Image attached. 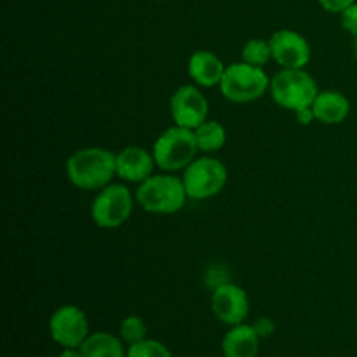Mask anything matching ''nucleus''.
<instances>
[{"label":"nucleus","instance_id":"f3484780","mask_svg":"<svg viewBox=\"0 0 357 357\" xmlns=\"http://www.w3.org/2000/svg\"><path fill=\"white\" fill-rule=\"evenodd\" d=\"M199 152L215 153L227 143V129L218 121H204L194 129Z\"/></svg>","mask_w":357,"mask_h":357},{"label":"nucleus","instance_id":"393cba45","mask_svg":"<svg viewBox=\"0 0 357 357\" xmlns=\"http://www.w3.org/2000/svg\"><path fill=\"white\" fill-rule=\"evenodd\" d=\"M58 357H84L82 351H80V347L77 349H63L61 352H59Z\"/></svg>","mask_w":357,"mask_h":357},{"label":"nucleus","instance_id":"0eeeda50","mask_svg":"<svg viewBox=\"0 0 357 357\" xmlns=\"http://www.w3.org/2000/svg\"><path fill=\"white\" fill-rule=\"evenodd\" d=\"M136 197L122 183H110L98 190L91 204V218L100 229H119L132 215Z\"/></svg>","mask_w":357,"mask_h":357},{"label":"nucleus","instance_id":"f257e3e1","mask_svg":"<svg viewBox=\"0 0 357 357\" xmlns=\"http://www.w3.org/2000/svg\"><path fill=\"white\" fill-rule=\"evenodd\" d=\"M66 178L80 190H101L117 176V153L103 146L73 152L65 164Z\"/></svg>","mask_w":357,"mask_h":357},{"label":"nucleus","instance_id":"dca6fc26","mask_svg":"<svg viewBox=\"0 0 357 357\" xmlns=\"http://www.w3.org/2000/svg\"><path fill=\"white\" fill-rule=\"evenodd\" d=\"M80 351L84 357H128L124 340L108 331L89 333L86 342L80 345Z\"/></svg>","mask_w":357,"mask_h":357},{"label":"nucleus","instance_id":"a211bd4d","mask_svg":"<svg viewBox=\"0 0 357 357\" xmlns=\"http://www.w3.org/2000/svg\"><path fill=\"white\" fill-rule=\"evenodd\" d=\"M241 56H243V61L264 68V66L272 59L271 42L264 40V38H250V40L243 45Z\"/></svg>","mask_w":357,"mask_h":357},{"label":"nucleus","instance_id":"39448f33","mask_svg":"<svg viewBox=\"0 0 357 357\" xmlns=\"http://www.w3.org/2000/svg\"><path fill=\"white\" fill-rule=\"evenodd\" d=\"M218 87L225 100L244 105L260 100L267 93L271 87V77L261 66L239 61L227 65Z\"/></svg>","mask_w":357,"mask_h":357},{"label":"nucleus","instance_id":"ddd939ff","mask_svg":"<svg viewBox=\"0 0 357 357\" xmlns=\"http://www.w3.org/2000/svg\"><path fill=\"white\" fill-rule=\"evenodd\" d=\"M188 77L201 87H216L220 86L225 73L227 65L220 59L218 54L208 49H199L192 52L188 58Z\"/></svg>","mask_w":357,"mask_h":357},{"label":"nucleus","instance_id":"7ed1b4c3","mask_svg":"<svg viewBox=\"0 0 357 357\" xmlns=\"http://www.w3.org/2000/svg\"><path fill=\"white\" fill-rule=\"evenodd\" d=\"M268 93L275 105L296 112L300 108L312 107L319 94V87L305 68H281L271 79Z\"/></svg>","mask_w":357,"mask_h":357},{"label":"nucleus","instance_id":"6ab92c4d","mask_svg":"<svg viewBox=\"0 0 357 357\" xmlns=\"http://www.w3.org/2000/svg\"><path fill=\"white\" fill-rule=\"evenodd\" d=\"M146 333H149V328H146L143 317L139 316H128L126 319H122L121 328H119V337L128 345L145 340Z\"/></svg>","mask_w":357,"mask_h":357},{"label":"nucleus","instance_id":"423d86ee","mask_svg":"<svg viewBox=\"0 0 357 357\" xmlns=\"http://www.w3.org/2000/svg\"><path fill=\"white\" fill-rule=\"evenodd\" d=\"M187 190L188 199L195 201H206L225 188L227 180H229V171L227 166L220 159L211 155L197 157L181 176Z\"/></svg>","mask_w":357,"mask_h":357},{"label":"nucleus","instance_id":"6e6552de","mask_svg":"<svg viewBox=\"0 0 357 357\" xmlns=\"http://www.w3.org/2000/svg\"><path fill=\"white\" fill-rule=\"evenodd\" d=\"M49 335L61 349H77L89 337V321L77 305H61L49 319Z\"/></svg>","mask_w":357,"mask_h":357},{"label":"nucleus","instance_id":"412c9836","mask_svg":"<svg viewBox=\"0 0 357 357\" xmlns=\"http://www.w3.org/2000/svg\"><path fill=\"white\" fill-rule=\"evenodd\" d=\"M340 23L345 31H349L354 38L357 37V2L349 6L345 10H342Z\"/></svg>","mask_w":357,"mask_h":357},{"label":"nucleus","instance_id":"a878e982","mask_svg":"<svg viewBox=\"0 0 357 357\" xmlns=\"http://www.w3.org/2000/svg\"><path fill=\"white\" fill-rule=\"evenodd\" d=\"M352 47H354V56H356V61H357V37L354 38V45H352Z\"/></svg>","mask_w":357,"mask_h":357},{"label":"nucleus","instance_id":"5701e85b","mask_svg":"<svg viewBox=\"0 0 357 357\" xmlns=\"http://www.w3.org/2000/svg\"><path fill=\"white\" fill-rule=\"evenodd\" d=\"M317 2H319V6L323 7L324 10H328V13L340 14L342 10H345L349 6H352L356 0H317Z\"/></svg>","mask_w":357,"mask_h":357},{"label":"nucleus","instance_id":"2eb2a0df","mask_svg":"<svg viewBox=\"0 0 357 357\" xmlns=\"http://www.w3.org/2000/svg\"><path fill=\"white\" fill-rule=\"evenodd\" d=\"M312 108L317 121L326 126H337L342 124L351 114V101L340 91L326 89L319 91Z\"/></svg>","mask_w":357,"mask_h":357},{"label":"nucleus","instance_id":"4be33fe9","mask_svg":"<svg viewBox=\"0 0 357 357\" xmlns=\"http://www.w3.org/2000/svg\"><path fill=\"white\" fill-rule=\"evenodd\" d=\"M253 328L257 330L258 337L260 338H268L275 331V323L271 317H260L253 323Z\"/></svg>","mask_w":357,"mask_h":357},{"label":"nucleus","instance_id":"1a4fd4ad","mask_svg":"<svg viewBox=\"0 0 357 357\" xmlns=\"http://www.w3.org/2000/svg\"><path fill=\"white\" fill-rule=\"evenodd\" d=\"M169 114L176 126L194 131L197 126L208 121L209 101L197 86H180L169 100Z\"/></svg>","mask_w":357,"mask_h":357},{"label":"nucleus","instance_id":"aec40b11","mask_svg":"<svg viewBox=\"0 0 357 357\" xmlns=\"http://www.w3.org/2000/svg\"><path fill=\"white\" fill-rule=\"evenodd\" d=\"M128 357H173V354L160 340L145 338L138 344L128 345Z\"/></svg>","mask_w":357,"mask_h":357},{"label":"nucleus","instance_id":"9d476101","mask_svg":"<svg viewBox=\"0 0 357 357\" xmlns=\"http://www.w3.org/2000/svg\"><path fill=\"white\" fill-rule=\"evenodd\" d=\"M211 310L216 319L229 328L246 323L250 316L248 293L234 282H220L213 289Z\"/></svg>","mask_w":357,"mask_h":357},{"label":"nucleus","instance_id":"20e7f679","mask_svg":"<svg viewBox=\"0 0 357 357\" xmlns=\"http://www.w3.org/2000/svg\"><path fill=\"white\" fill-rule=\"evenodd\" d=\"M197 152L194 131L176 124L160 132L152 150L157 167L166 173L185 171L197 159Z\"/></svg>","mask_w":357,"mask_h":357},{"label":"nucleus","instance_id":"f8f14e48","mask_svg":"<svg viewBox=\"0 0 357 357\" xmlns=\"http://www.w3.org/2000/svg\"><path fill=\"white\" fill-rule=\"evenodd\" d=\"M153 153L143 146H126L117 153V176L128 183H142L153 174Z\"/></svg>","mask_w":357,"mask_h":357},{"label":"nucleus","instance_id":"b1692460","mask_svg":"<svg viewBox=\"0 0 357 357\" xmlns=\"http://www.w3.org/2000/svg\"><path fill=\"white\" fill-rule=\"evenodd\" d=\"M295 117H296V121H298V124H302V126H310L314 121H317L312 107L300 108V110L295 112Z\"/></svg>","mask_w":357,"mask_h":357},{"label":"nucleus","instance_id":"9b49d317","mask_svg":"<svg viewBox=\"0 0 357 357\" xmlns=\"http://www.w3.org/2000/svg\"><path fill=\"white\" fill-rule=\"evenodd\" d=\"M272 47V59L281 68H305L310 61V44L302 33L282 28L268 38Z\"/></svg>","mask_w":357,"mask_h":357},{"label":"nucleus","instance_id":"4468645a","mask_svg":"<svg viewBox=\"0 0 357 357\" xmlns=\"http://www.w3.org/2000/svg\"><path fill=\"white\" fill-rule=\"evenodd\" d=\"M260 340L253 324L243 323L230 326L222 340L223 357H257Z\"/></svg>","mask_w":357,"mask_h":357},{"label":"nucleus","instance_id":"f03ea898","mask_svg":"<svg viewBox=\"0 0 357 357\" xmlns=\"http://www.w3.org/2000/svg\"><path fill=\"white\" fill-rule=\"evenodd\" d=\"M136 202L152 215H174L181 211L188 195L183 180L174 174H152L138 185Z\"/></svg>","mask_w":357,"mask_h":357}]
</instances>
